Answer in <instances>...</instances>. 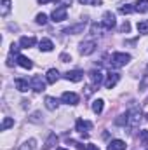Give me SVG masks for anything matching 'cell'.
Masks as SVG:
<instances>
[{"mask_svg":"<svg viewBox=\"0 0 148 150\" xmlns=\"http://www.w3.org/2000/svg\"><path fill=\"white\" fill-rule=\"evenodd\" d=\"M129 61H131V54H127V52H113L111 54V67H115V68H122Z\"/></svg>","mask_w":148,"mask_h":150,"instance_id":"cell-1","label":"cell"},{"mask_svg":"<svg viewBox=\"0 0 148 150\" xmlns=\"http://www.w3.org/2000/svg\"><path fill=\"white\" fill-rule=\"evenodd\" d=\"M115 25H117L115 14H113V12H110V11H106V12L103 14V21H101V26H103L105 30H111V28H115Z\"/></svg>","mask_w":148,"mask_h":150,"instance_id":"cell-2","label":"cell"},{"mask_svg":"<svg viewBox=\"0 0 148 150\" xmlns=\"http://www.w3.org/2000/svg\"><path fill=\"white\" fill-rule=\"evenodd\" d=\"M80 54H84V56H89V54H92L94 51H96V42L94 40H85V42H82L80 44Z\"/></svg>","mask_w":148,"mask_h":150,"instance_id":"cell-3","label":"cell"},{"mask_svg":"<svg viewBox=\"0 0 148 150\" xmlns=\"http://www.w3.org/2000/svg\"><path fill=\"white\" fill-rule=\"evenodd\" d=\"M78 100H80L78 94H77V93H72V91H66V93L61 94V101L66 103V105H77Z\"/></svg>","mask_w":148,"mask_h":150,"instance_id":"cell-4","label":"cell"},{"mask_svg":"<svg viewBox=\"0 0 148 150\" xmlns=\"http://www.w3.org/2000/svg\"><path fill=\"white\" fill-rule=\"evenodd\" d=\"M45 82H47V80H42V77H38V75H35V77L30 80L32 89H33L35 93H42V91H45Z\"/></svg>","mask_w":148,"mask_h":150,"instance_id":"cell-5","label":"cell"},{"mask_svg":"<svg viewBox=\"0 0 148 150\" xmlns=\"http://www.w3.org/2000/svg\"><path fill=\"white\" fill-rule=\"evenodd\" d=\"M140 120H141V112L140 110H131L127 113V126L134 127V126L140 124Z\"/></svg>","mask_w":148,"mask_h":150,"instance_id":"cell-6","label":"cell"},{"mask_svg":"<svg viewBox=\"0 0 148 150\" xmlns=\"http://www.w3.org/2000/svg\"><path fill=\"white\" fill-rule=\"evenodd\" d=\"M51 18H52V21H56V23L65 21V19H66V7H56V9L52 11Z\"/></svg>","mask_w":148,"mask_h":150,"instance_id":"cell-7","label":"cell"},{"mask_svg":"<svg viewBox=\"0 0 148 150\" xmlns=\"http://www.w3.org/2000/svg\"><path fill=\"white\" fill-rule=\"evenodd\" d=\"M118 80H120V74H117V72H110V74L106 75V80H105V87H106V89H111V87H115Z\"/></svg>","mask_w":148,"mask_h":150,"instance_id":"cell-8","label":"cell"},{"mask_svg":"<svg viewBox=\"0 0 148 150\" xmlns=\"http://www.w3.org/2000/svg\"><path fill=\"white\" fill-rule=\"evenodd\" d=\"M103 72H99V70H91L89 72V79H91V82H92V86H101L103 84Z\"/></svg>","mask_w":148,"mask_h":150,"instance_id":"cell-9","label":"cell"},{"mask_svg":"<svg viewBox=\"0 0 148 150\" xmlns=\"http://www.w3.org/2000/svg\"><path fill=\"white\" fill-rule=\"evenodd\" d=\"M16 63H18L21 68H26V70H32V68H33L32 59L26 58V56H23V54H18V56H16Z\"/></svg>","mask_w":148,"mask_h":150,"instance_id":"cell-10","label":"cell"},{"mask_svg":"<svg viewBox=\"0 0 148 150\" xmlns=\"http://www.w3.org/2000/svg\"><path fill=\"white\" fill-rule=\"evenodd\" d=\"M14 84H16V89L21 91V93H26L28 87H32V84L28 82V79H21V77H18V79L14 80Z\"/></svg>","mask_w":148,"mask_h":150,"instance_id":"cell-11","label":"cell"},{"mask_svg":"<svg viewBox=\"0 0 148 150\" xmlns=\"http://www.w3.org/2000/svg\"><path fill=\"white\" fill-rule=\"evenodd\" d=\"M65 79H66V80H72V82H80V80L84 79V72H80V70L66 72V74H65Z\"/></svg>","mask_w":148,"mask_h":150,"instance_id":"cell-12","label":"cell"},{"mask_svg":"<svg viewBox=\"0 0 148 150\" xmlns=\"http://www.w3.org/2000/svg\"><path fill=\"white\" fill-rule=\"evenodd\" d=\"M38 47H40L42 52H51V51L54 49V44H52L51 38H42V40L38 42Z\"/></svg>","mask_w":148,"mask_h":150,"instance_id":"cell-13","label":"cell"},{"mask_svg":"<svg viewBox=\"0 0 148 150\" xmlns=\"http://www.w3.org/2000/svg\"><path fill=\"white\" fill-rule=\"evenodd\" d=\"M91 126H92V124H91L89 120H82V119H78V120H77V124H75L77 131H78V133H82V134H84V133H87V131L91 129Z\"/></svg>","mask_w":148,"mask_h":150,"instance_id":"cell-14","label":"cell"},{"mask_svg":"<svg viewBox=\"0 0 148 150\" xmlns=\"http://www.w3.org/2000/svg\"><path fill=\"white\" fill-rule=\"evenodd\" d=\"M35 44H37V38H35V37H21V38H19V45H21V49L33 47Z\"/></svg>","mask_w":148,"mask_h":150,"instance_id":"cell-15","label":"cell"},{"mask_svg":"<svg viewBox=\"0 0 148 150\" xmlns=\"http://www.w3.org/2000/svg\"><path fill=\"white\" fill-rule=\"evenodd\" d=\"M125 142L124 140H111L110 143H108V147L106 150H125Z\"/></svg>","mask_w":148,"mask_h":150,"instance_id":"cell-16","label":"cell"},{"mask_svg":"<svg viewBox=\"0 0 148 150\" xmlns=\"http://www.w3.org/2000/svg\"><path fill=\"white\" fill-rule=\"evenodd\" d=\"M58 79H59V72H58L56 68H51V70H47V75H45V80H47V84H56V82H58Z\"/></svg>","mask_w":148,"mask_h":150,"instance_id":"cell-17","label":"cell"},{"mask_svg":"<svg viewBox=\"0 0 148 150\" xmlns=\"http://www.w3.org/2000/svg\"><path fill=\"white\" fill-rule=\"evenodd\" d=\"M134 11H138V12H141V14L148 12V0H138V2L134 4Z\"/></svg>","mask_w":148,"mask_h":150,"instance_id":"cell-18","label":"cell"},{"mask_svg":"<svg viewBox=\"0 0 148 150\" xmlns=\"http://www.w3.org/2000/svg\"><path fill=\"white\" fill-rule=\"evenodd\" d=\"M45 107H47V110H56L59 107V101L56 98H52V96H47L45 98Z\"/></svg>","mask_w":148,"mask_h":150,"instance_id":"cell-19","label":"cell"},{"mask_svg":"<svg viewBox=\"0 0 148 150\" xmlns=\"http://www.w3.org/2000/svg\"><path fill=\"white\" fill-rule=\"evenodd\" d=\"M11 5H12L11 0H2V2H0V16L5 18V16L9 14V11H11Z\"/></svg>","mask_w":148,"mask_h":150,"instance_id":"cell-20","label":"cell"},{"mask_svg":"<svg viewBox=\"0 0 148 150\" xmlns=\"http://www.w3.org/2000/svg\"><path fill=\"white\" fill-rule=\"evenodd\" d=\"M103 108H105V101H103V100H94V101H92V112L94 113L99 115V113L103 112Z\"/></svg>","mask_w":148,"mask_h":150,"instance_id":"cell-21","label":"cell"},{"mask_svg":"<svg viewBox=\"0 0 148 150\" xmlns=\"http://www.w3.org/2000/svg\"><path fill=\"white\" fill-rule=\"evenodd\" d=\"M136 28H138V32H140V33L147 35V33H148V19H143V21H140V23L136 25Z\"/></svg>","mask_w":148,"mask_h":150,"instance_id":"cell-22","label":"cell"},{"mask_svg":"<svg viewBox=\"0 0 148 150\" xmlns=\"http://www.w3.org/2000/svg\"><path fill=\"white\" fill-rule=\"evenodd\" d=\"M14 126V119H11V117H5L4 119V122H2V126H0V129L2 131H7L9 127H12Z\"/></svg>","mask_w":148,"mask_h":150,"instance_id":"cell-23","label":"cell"},{"mask_svg":"<svg viewBox=\"0 0 148 150\" xmlns=\"http://www.w3.org/2000/svg\"><path fill=\"white\" fill-rule=\"evenodd\" d=\"M84 30V25H75V26H68L66 30H65V33H77V32H82Z\"/></svg>","mask_w":148,"mask_h":150,"instance_id":"cell-24","label":"cell"},{"mask_svg":"<svg viewBox=\"0 0 148 150\" xmlns=\"http://www.w3.org/2000/svg\"><path fill=\"white\" fill-rule=\"evenodd\" d=\"M35 143H37L35 140H28V142L21 147V150H35V149H37V145H35Z\"/></svg>","mask_w":148,"mask_h":150,"instance_id":"cell-25","label":"cell"},{"mask_svg":"<svg viewBox=\"0 0 148 150\" xmlns=\"http://www.w3.org/2000/svg\"><path fill=\"white\" fill-rule=\"evenodd\" d=\"M132 11H134V7H131L129 4H127V5H122V7L118 9V12H120V14H131Z\"/></svg>","mask_w":148,"mask_h":150,"instance_id":"cell-26","label":"cell"},{"mask_svg":"<svg viewBox=\"0 0 148 150\" xmlns=\"http://www.w3.org/2000/svg\"><path fill=\"white\" fill-rule=\"evenodd\" d=\"M140 140H141V143H143V145H148V131H147V129L140 131Z\"/></svg>","mask_w":148,"mask_h":150,"instance_id":"cell-27","label":"cell"},{"mask_svg":"<svg viewBox=\"0 0 148 150\" xmlns=\"http://www.w3.org/2000/svg\"><path fill=\"white\" fill-rule=\"evenodd\" d=\"M56 140H58V138H56V134H51V136H49V140H47V143H45V147H44V149H45V150H49V149H51V147H52V145H54V142H56Z\"/></svg>","mask_w":148,"mask_h":150,"instance_id":"cell-28","label":"cell"},{"mask_svg":"<svg viewBox=\"0 0 148 150\" xmlns=\"http://www.w3.org/2000/svg\"><path fill=\"white\" fill-rule=\"evenodd\" d=\"M35 21H37L38 25H45V23H47V16H45L44 12H42V14H37V19H35Z\"/></svg>","mask_w":148,"mask_h":150,"instance_id":"cell-29","label":"cell"},{"mask_svg":"<svg viewBox=\"0 0 148 150\" xmlns=\"http://www.w3.org/2000/svg\"><path fill=\"white\" fill-rule=\"evenodd\" d=\"M82 5H98L101 0H78Z\"/></svg>","mask_w":148,"mask_h":150,"instance_id":"cell-30","label":"cell"},{"mask_svg":"<svg viewBox=\"0 0 148 150\" xmlns=\"http://www.w3.org/2000/svg\"><path fill=\"white\" fill-rule=\"evenodd\" d=\"M68 143L75 145V147H77V150H85V149H87V145H82L80 142H68Z\"/></svg>","mask_w":148,"mask_h":150,"instance_id":"cell-31","label":"cell"},{"mask_svg":"<svg viewBox=\"0 0 148 150\" xmlns=\"http://www.w3.org/2000/svg\"><path fill=\"white\" fill-rule=\"evenodd\" d=\"M129 30H131V25H129V23H127V21H125V23H124V25H122V26H120V32H125V33H127V32H129Z\"/></svg>","mask_w":148,"mask_h":150,"instance_id":"cell-32","label":"cell"},{"mask_svg":"<svg viewBox=\"0 0 148 150\" xmlns=\"http://www.w3.org/2000/svg\"><path fill=\"white\" fill-rule=\"evenodd\" d=\"M72 2L73 0H59V7H68V5H72Z\"/></svg>","mask_w":148,"mask_h":150,"instance_id":"cell-33","label":"cell"},{"mask_svg":"<svg viewBox=\"0 0 148 150\" xmlns=\"http://www.w3.org/2000/svg\"><path fill=\"white\" fill-rule=\"evenodd\" d=\"M59 59H61V61H63V63H68V61H70V59H72V58H70V56H68V54H61V56H59Z\"/></svg>","mask_w":148,"mask_h":150,"instance_id":"cell-34","label":"cell"},{"mask_svg":"<svg viewBox=\"0 0 148 150\" xmlns=\"http://www.w3.org/2000/svg\"><path fill=\"white\" fill-rule=\"evenodd\" d=\"M85 150H99V149H98V145H87Z\"/></svg>","mask_w":148,"mask_h":150,"instance_id":"cell-35","label":"cell"},{"mask_svg":"<svg viewBox=\"0 0 148 150\" xmlns=\"http://www.w3.org/2000/svg\"><path fill=\"white\" fill-rule=\"evenodd\" d=\"M49 2H54V0H38V4H49Z\"/></svg>","mask_w":148,"mask_h":150,"instance_id":"cell-36","label":"cell"},{"mask_svg":"<svg viewBox=\"0 0 148 150\" xmlns=\"http://www.w3.org/2000/svg\"><path fill=\"white\" fill-rule=\"evenodd\" d=\"M56 150H66V149H56Z\"/></svg>","mask_w":148,"mask_h":150,"instance_id":"cell-37","label":"cell"}]
</instances>
